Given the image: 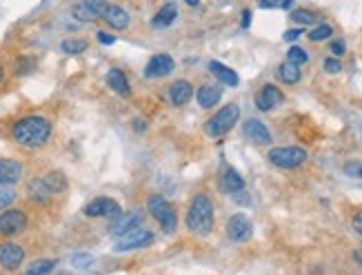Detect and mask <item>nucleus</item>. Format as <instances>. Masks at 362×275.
<instances>
[{
    "instance_id": "20e7f679",
    "label": "nucleus",
    "mask_w": 362,
    "mask_h": 275,
    "mask_svg": "<svg viewBox=\"0 0 362 275\" xmlns=\"http://www.w3.org/2000/svg\"><path fill=\"white\" fill-rule=\"evenodd\" d=\"M147 211L153 216V220L158 222L160 229L165 233H174L178 227V216H176V209L169 200H165L162 195L153 193L147 198Z\"/></svg>"
},
{
    "instance_id": "a19ab883",
    "label": "nucleus",
    "mask_w": 362,
    "mask_h": 275,
    "mask_svg": "<svg viewBox=\"0 0 362 275\" xmlns=\"http://www.w3.org/2000/svg\"><path fill=\"white\" fill-rule=\"evenodd\" d=\"M147 127H145V120H142V118H138V120H134V131H145Z\"/></svg>"
},
{
    "instance_id": "f257e3e1",
    "label": "nucleus",
    "mask_w": 362,
    "mask_h": 275,
    "mask_svg": "<svg viewBox=\"0 0 362 275\" xmlns=\"http://www.w3.org/2000/svg\"><path fill=\"white\" fill-rule=\"evenodd\" d=\"M11 138L25 149H38L51 138V122L43 115H25L11 127Z\"/></svg>"
},
{
    "instance_id": "72a5a7b5",
    "label": "nucleus",
    "mask_w": 362,
    "mask_h": 275,
    "mask_svg": "<svg viewBox=\"0 0 362 275\" xmlns=\"http://www.w3.org/2000/svg\"><path fill=\"white\" fill-rule=\"evenodd\" d=\"M322 67H325V71H327V73H340V71H342V62L333 56V58H327V60H325V64H322Z\"/></svg>"
},
{
    "instance_id": "9d476101",
    "label": "nucleus",
    "mask_w": 362,
    "mask_h": 275,
    "mask_svg": "<svg viewBox=\"0 0 362 275\" xmlns=\"http://www.w3.org/2000/svg\"><path fill=\"white\" fill-rule=\"evenodd\" d=\"M282 102H284V94L276 85H265L256 94V107L260 111H271V109L280 107Z\"/></svg>"
},
{
    "instance_id": "ddd939ff",
    "label": "nucleus",
    "mask_w": 362,
    "mask_h": 275,
    "mask_svg": "<svg viewBox=\"0 0 362 275\" xmlns=\"http://www.w3.org/2000/svg\"><path fill=\"white\" fill-rule=\"evenodd\" d=\"M22 260H25L22 246H18L14 242L0 244V267H5L7 271H14L22 265Z\"/></svg>"
},
{
    "instance_id": "c03bdc74",
    "label": "nucleus",
    "mask_w": 362,
    "mask_h": 275,
    "mask_svg": "<svg viewBox=\"0 0 362 275\" xmlns=\"http://www.w3.org/2000/svg\"><path fill=\"white\" fill-rule=\"evenodd\" d=\"M354 260L362 265V251H356V253H354Z\"/></svg>"
},
{
    "instance_id": "393cba45",
    "label": "nucleus",
    "mask_w": 362,
    "mask_h": 275,
    "mask_svg": "<svg viewBox=\"0 0 362 275\" xmlns=\"http://www.w3.org/2000/svg\"><path fill=\"white\" fill-rule=\"evenodd\" d=\"M295 24H300V27H307V24H314L318 20V14L312 9H293L291 16H289Z\"/></svg>"
},
{
    "instance_id": "4468645a",
    "label": "nucleus",
    "mask_w": 362,
    "mask_h": 275,
    "mask_svg": "<svg viewBox=\"0 0 362 275\" xmlns=\"http://www.w3.org/2000/svg\"><path fill=\"white\" fill-rule=\"evenodd\" d=\"M100 18L105 20L109 27L116 29V31H123V29L129 27V14H127L123 7H118V5H107Z\"/></svg>"
},
{
    "instance_id": "a878e982",
    "label": "nucleus",
    "mask_w": 362,
    "mask_h": 275,
    "mask_svg": "<svg viewBox=\"0 0 362 275\" xmlns=\"http://www.w3.org/2000/svg\"><path fill=\"white\" fill-rule=\"evenodd\" d=\"M29 195H32V198H34L36 202H47V200H49V195H51V191L45 187V182H43V178H41V180L32 182Z\"/></svg>"
},
{
    "instance_id": "423d86ee",
    "label": "nucleus",
    "mask_w": 362,
    "mask_h": 275,
    "mask_svg": "<svg viewBox=\"0 0 362 275\" xmlns=\"http://www.w3.org/2000/svg\"><path fill=\"white\" fill-rule=\"evenodd\" d=\"M153 242V233L147 229H132L123 233L118 240L113 244V251L116 253H127V251H134V248H145Z\"/></svg>"
},
{
    "instance_id": "aec40b11",
    "label": "nucleus",
    "mask_w": 362,
    "mask_h": 275,
    "mask_svg": "<svg viewBox=\"0 0 362 275\" xmlns=\"http://www.w3.org/2000/svg\"><path fill=\"white\" fill-rule=\"evenodd\" d=\"M209 71H211L225 87H238V83H240L238 73H236L234 69H229L227 64L218 62V60H211V62H209Z\"/></svg>"
},
{
    "instance_id": "6ab92c4d",
    "label": "nucleus",
    "mask_w": 362,
    "mask_h": 275,
    "mask_svg": "<svg viewBox=\"0 0 362 275\" xmlns=\"http://www.w3.org/2000/svg\"><path fill=\"white\" fill-rule=\"evenodd\" d=\"M116 218H118V220H116L113 225H111V233L118 235V238H120L123 233L136 229V227L140 225V222H142V216H138V211H132V213H118Z\"/></svg>"
},
{
    "instance_id": "c9c22d12",
    "label": "nucleus",
    "mask_w": 362,
    "mask_h": 275,
    "mask_svg": "<svg viewBox=\"0 0 362 275\" xmlns=\"http://www.w3.org/2000/svg\"><path fill=\"white\" fill-rule=\"evenodd\" d=\"M302 36V27H295V29H287V31H284V41H287V43H293V41H298V38Z\"/></svg>"
},
{
    "instance_id": "b1692460",
    "label": "nucleus",
    "mask_w": 362,
    "mask_h": 275,
    "mask_svg": "<svg viewBox=\"0 0 362 275\" xmlns=\"http://www.w3.org/2000/svg\"><path fill=\"white\" fill-rule=\"evenodd\" d=\"M43 182H45V187L51 191V195H54V193H62L64 189H67V178H64V174H60V171L47 174L43 178Z\"/></svg>"
},
{
    "instance_id": "39448f33",
    "label": "nucleus",
    "mask_w": 362,
    "mask_h": 275,
    "mask_svg": "<svg viewBox=\"0 0 362 275\" xmlns=\"http://www.w3.org/2000/svg\"><path fill=\"white\" fill-rule=\"evenodd\" d=\"M307 158L309 153L302 147H274L267 153V160L278 169H298Z\"/></svg>"
},
{
    "instance_id": "49530a36",
    "label": "nucleus",
    "mask_w": 362,
    "mask_h": 275,
    "mask_svg": "<svg viewBox=\"0 0 362 275\" xmlns=\"http://www.w3.org/2000/svg\"><path fill=\"white\" fill-rule=\"evenodd\" d=\"M3 76H5V71H3V67H0V83H3Z\"/></svg>"
},
{
    "instance_id": "f03ea898",
    "label": "nucleus",
    "mask_w": 362,
    "mask_h": 275,
    "mask_svg": "<svg viewBox=\"0 0 362 275\" xmlns=\"http://www.w3.org/2000/svg\"><path fill=\"white\" fill-rule=\"evenodd\" d=\"M214 222H216V209L214 202L207 193H196L189 204L187 211V229L193 235H209L214 231Z\"/></svg>"
},
{
    "instance_id": "f8f14e48",
    "label": "nucleus",
    "mask_w": 362,
    "mask_h": 275,
    "mask_svg": "<svg viewBox=\"0 0 362 275\" xmlns=\"http://www.w3.org/2000/svg\"><path fill=\"white\" fill-rule=\"evenodd\" d=\"M174 67H176V62L169 54H158L147 62L145 78H165L174 71Z\"/></svg>"
},
{
    "instance_id": "58836bf2",
    "label": "nucleus",
    "mask_w": 362,
    "mask_h": 275,
    "mask_svg": "<svg viewBox=\"0 0 362 275\" xmlns=\"http://www.w3.org/2000/svg\"><path fill=\"white\" fill-rule=\"evenodd\" d=\"M331 54L338 58V56H342L344 54V43L342 41H333L331 43Z\"/></svg>"
},
{
    "instance_id": "4c0bfd02",
    "label": "nucleus",
    "mask_w": 362,
    "mask_h": 275,
    "mask_svg": "<svg viewBox=\"0 0 362 275\" xmlns=\"http://www.w3.org/2000/svg\"><path fill=\"white\" fill-rule=\"evenodd\" d=\"M96 38H98V43H102V45H113L116 43V36H111L107 31H98Z\"/></svg>"
},
{
    "instance_id": "6e6552de",
    "label": "nucleus",
    "mask_w": 362,
    "mask_h": 275,
    "mask_svg": "<svg viewBox=\"0 0 362 275\" xmlns=\"http://www.w3.org/2000/svg\"><path fill=\"white\" fill-rule=\"evenodd\" d=\"M251 233H253V225L249 222V218L244 216V213H236V216H231L229 222H227V238L231 242H247L251 238Z\"/></svg>"
},
{
    "instance_id": "a211bd4d",
    "label": "nucleus",
    "mask_w": 362,
    "mask_h": 275,
    "mask_svg": "<svg viewBox=\"0 0 362 275\" xmlns=\"http://www.w3.org/2000/svg\"><path fill=\"white\" fill-rule=\"evenodd\" d=\"M223 98V89L221 87H214V85H202L198 89V94H196V100L202 109H211L216 107L218 102H221Z\"/></svg>"
},
{
    "instance_id": "412c9836",
    "label": "nucleus",
    "mask_w": 362,
    "mask_h": 275,
    "mask_svg": "<svg viewBox=\"0 0 362 275\" xmlns=\"http://www.w3.org/2000/svg\"><path fill=\"white\" fill-rule=\"evenodd\" d=\"M107 85H109L111 91H116V94L123 96V98L132 96V87H129V80H127L125 71H120V69H109V73H107Z\"/></svg>"
},
{
    "instance_id": "c756f323",
    "label": "nucleus",
    "mask_w": 362,
    "mask_h": 275,
    "mask_svg": "<svg viewBox=\"0 0 362 275\" xmlns=\"http://www.w3.org/2000/svg\"><path fill=\"white\" fill-rule=\"evenodd\" d=\"M287 60L289 62H293V64H298V67H302V64H307L309 62V54L302 49V47H291L289 51H287Z\"/></svg>"
},
{
    "instance_id": "37998d69",
    "label": "nucleus",
    "mask_w": 362,
    "mask_h": 275,
    "mask_svg": "<svg viewBox=\"0 0 362 275\" xmlns=\"http://www.w3.org/2000/svg\"><path fill=\"white\" fill-rule=\"evenodd\" d=\"M293 5V0H280V9H289Z\"/></svg>"
},
{
    "instance_id": "5701e85b",
    "label": "nucleus",
    "mask_w": 362,
    "mask_h": 275,
    "mask_svg": "<svg viewBox=\"0 0 362 275\" xmlns=\"http://www.w3.org/2000/svg\"><path fill=\"white\" fill-rule=\"evenodd\" d=\"M278 80L284 83V85H295V83H300V78H302V71L298 64H293V62H282L280 67H278Z\"/></svg>"
},
{
    "instance_id": "7c9ffc66",
    "label": "nucleus",
    "mask_w": 362,
    "mask_h": 275,
    "mask_svg": "<svg viewBox=\"0 0 362 275\" xmlns=\"http://www.w3.org/2000/svg\"><path fill=\"white\" fill-rule=\"evenodd\" d=\"M16 200V191L11 189V185H0V211H5L11 202Z\"/></svg>"
},
{
    "instance_id": "4be33fe9",
    "label": "nucleus",
    "mask_w": 362,
    "mask_h": 275,
    "mask_svg": "<svg viewBox=\"0 0 362 275\" xmlns=\"http://www.w3.org/2000/svg\"><path fill=\"white\" fill-rule=\"evenodd\" d=\"M221 189L227 193H238L244 189V178L236 171V169H225V174L221 178Z\"/></svg>"
},
{
    "instance_id": "bb28decb",
    "label": "nucleus",
    "mask_w": 362,
    "mask_h": 275,
    "mask_svg": "<svg viewBox=\"0 0 362 275\" xmlns=\"http://www.w3.org/2000/svg\"><path fill=\"white\" fill-rule=\"evenodd\" d=\"M333 36V29L331 24H318V27H314L312 31H309V41L312 43H322V41H329V38Z\"/></svg>"
},
{
    "instance_id": "2f4dec72",
    "label": "nucleus",
    "mask_w": 362,
    "mask_h": 275,
    "mask_svg": "<svg viewBox=\"0 0 362 275\" xmlns=\"http://www.w3.org/2000/svg\"><path fill=\"white\" fill-rule=\"evenodd\" d=\"M81 3L89 9V14H92L96 20L102 16V11H105V7L109 5L107 0H81Z\"/></svg>"
},
{
    "instance_id": "e433bc0d",
    "label": "nucleus",
    "mask_w": 362,
    "mask_h": 275,
    "mask_svg": "<svg viewBox=\"0 0 362 275\" xmlns=\"http://www.w3.org/2000/svg\"><path fill=\"white\" fill-rule=\"evenodd\" d=\"M351 229L356 231V235H360L362 238V211H358L351 220Z\"/></svg>"
},
{
    "instance_id": "ea45409f",
    "label": "nucleus",
    "mask_w": 362,
    "mask_h": 275,
    "mask_svg": "<svg viewBox=\"0 0 362 275\" xmlns=\"http://www.w3.org/2000/svg\"><path fill=\"white\" fill-rule=\"evenodd\" d=\"M240 24H242V29H247L249 24H251V11H249V9L242 11V20H240Z\"/></svg>"
},
{
    "instance_id": "cd10ccee",
    "label": "nucleus",
    "mask_w": 362,
    "mask_h": 275,
    "mask_svg": "<svg viewBox=\"0 0 362 275\" xmlns=\"http://www.w3.org/2000/svg\"><path fill=\"white\" fill-rule=\"evenodd\" d=\"M56 267V260H38L27 269V275H47Z\"/></svg>"
},
{
    "instance_id": "dca6fc26",
    "label": "nucleus",
    "mask_w": 362,
    "mask_h": 275,
    "mask_svg": "<svg viewBox=\"0 0 362 275\" xmlns=\"http://www.w3.org/2000/svg\"><path fill=\"white\" fill-rule=\"evenodd\" d=\"M22 178V164L18 160L3 158L0 160V185H16Z\"/></svg>"
},
{
    "instance_id": "473e14b6",
    "label": "nucleus",
    "mask_w": 362,
    "mask_h": 275,
    "mask_svg": "<svg viewBox=\"0 0 362 275\" xmlns=\"http://www.w3.org/2000/svg\"><path fill=\"white\" fill-rule=\"evenodd\" d=\"M342 171H344L349 178H358V180H362V162H358V160L347 162V164L342 167Z\"/></svg>"
},
{
    "instance_id": "1a4fd4ad",
    "label": "nucleus",
    "mask_w": 362,
    "mask_h": 275,
    "mask_svg": "<svg viewBox=\"0 0 362 275\" xmlns=\"http://www.w3.org/2000/svg\"><path fill=\"white\" fill-rule=\"evenodd\" d=\"M83 213L87 218H116L120 213V204L111 198H96L85 206Z\"/></svg>"
},
{
    "instance_id": "2eb2a0df",
    "label": "nucleus",
    "mask_w": 362,
    "mask_h": 275,
    "mask_svg": "<svg viewBox=\"0 0 362 275\" xmlns=\"http://www.w3.org/2000/svg\"><path fill=\"white\" fill-rule=\"evenodd\" d=\"M178 18V7L176 3H165L156 14H153L151 18V27L153 29H167V27H172V24L176 22Z\"/></svg>"
},
{
    "instance_id": "f3484780",
    "label": "nucleus",
    "mask_w": 362,
    "mask_h": 275,
    "mask_svg": "<svg viewBox=\"0 0 362 275\" xmlns=\"http://www.w3.org/2000/svg\"><path fill=\"white\" fill-rule=\"evenodd\" d=\"M193 96V87L189 80H176L172 83L169 87V102L174 104V107H183V104H187Z\"/></svg>"
},
{
    "instance_id": "c85d7f7f",
    "label": "nucleus",
    "mask_w": 362,
    "mask_h": 275,
    "mask_svg": "<svg viewBox=\"0 0 362 275\" xmlns=\"http://www.w3.org/2000/svg\"><path fill=\"white\" fill-rule=\"evenodd\" d=\"M60 49L64 51V54H69V56H78V54H83V51L87 49V43L85 41H76V38H69V41H62Z\"/></svg>"
},
{
    "instance_id": "7ed1b4c3",
    "label": "nucleus",
    "mask_w": 362,
    "mask_h": 275,
    "mask_svg": "<svg viewBox=\"0 0 362 275\" xmlns=\"http://www.w3.org/2000/svg\"><path fill=\"white\" fill-rule=\"evenodd\" d=\"M240 120V107L236 102H229L221 111H216L204 125V134L209 138H223L234 129Z\"/></svg>"
},
{
    "instance_id": "a18cd8bd",
    "label": "nucleus",
    "mask_w": 362,
    "mask_h": 275,
    "mask_svg": "<svg viewBox=\"0 0 362 275\" xmlns=\"http://www.w3.org/2000/svg\"><path fill=\"white\" fill-rule=\"evenodd\" d=\"M185 3H187V5H191V7H198L200 0H185Z\"/></svg>"
},
{
    "instance_id": "9b49d317",
    "label": "nucleus",
    "mask_w": 362,
    "mask_h": 275,
    "mask_svg": "<svg viewBox=\"0 0 362 275\" xmlns=\"http://www.w3.org/2000/svg\"><path fill=\"white\" fill-rule=\"evenodd\" d=\"M242 134L249 142H253V145H260V147L271 142V134H269L267 125L260 122V120H256V118H249V120L242 122Z\"/></svg>"
},
{
    "instance_id": "f704fd0d",
    "label": "nucleus",
    "mask_w": 362,
    "mask_h": 275,
    "mask_svg": "<svg viewBox=\"0 0 362 275\" xmlns=\"http://www.w3.org/2000/svg\"><path fill=\"white\" fill-rule=\"evenodd\" d=\"M34 69V60L32 58H20L16 62V73L18 76H25V73H29Z\"/></svg>"
},
{
    "instance_id": "0eeeda50",
    "label": "nucleus",
    "mask_w": 362,
    "mask_h": 275,
    "mask_svg": "<svg viewBox=\"0 0 362 275\" xmlns=\"http://www.w3.org/2000/svg\"><path fill=\"white\" fill-rule=\"evenodd\" d=\"M27 229V213L22 209H7L0 213V238H14Z\"/></svg>"
},
{
    "instance_id": "79ce46f5",
    "label": "nucleus",
    "mask_w": 362,
    "mask_h": 275,
    "mask_svg": "<svg viewBox=\"0 0 362 275\" xmlns=\"http://www.w3.org/2000/svg\"><path fill=\"white\" fill-rule=\"evenodd\" d=\"M85 262H89V258H87V255H83V258H81V255H76V258H74V265H85Z\"/></svg>"
}]
</instances>
